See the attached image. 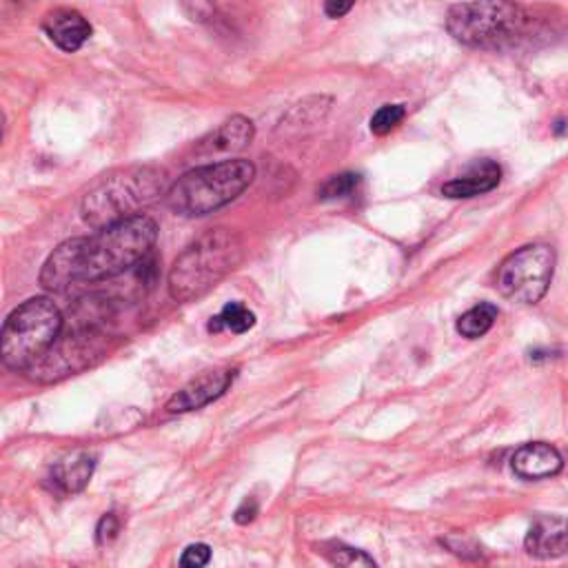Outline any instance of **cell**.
Listing matches in <instances>:
<instances>
[{
  "label": "cell",
  "mask_w": 568,
  "mask_h": 568,
  "mask_svg": "<svg viewBox=\"0 0 568 568\" xmlns=\"http://www.w3.org/2000/svg\"><path fill=\"white\" fill-rule=\"evenodd\" d=\"M245 243L232 229H212L189 245L173 262L167 287L175 302H192L212 291L223 278L240 267Z\"/></svg>",
  "instance_id": "3957f363"
},
{
  "label": "cell",
  "mask_w": 568,
  "mask_h": 568,
  "mask_svg": "<svg viewBox=\"0 0 568 568\" xmlns=\"http://www.w3.org/2000/svg\"><path fill=\"white\" fill-rule=\"evenodd\" d=\"M555 251L548 245H528L511 254L497 269V291L519 304L539 302L553 280Z\"/></svg>",
  "instance_id": "52a82bcc"
},
{
  "label": "cell",
  "mask_w": 568,
  "mask_h": 568,
  "mask_svg": "<svg viewBox=\"0 0 568 568\" xmlns=\"http://www.w3.org/2000/svg\"><path fill=\"white\" fill-rule=\"evenodd\" d=\"M351 3H337V0H331V3H326L324 6V14L329 17V19H342L344 14H349L351 12Z\"/></svg>",
  "instance_id": "603a6c76"
},
{
  "label": "cell",
  "mask_w": 568,
  "mask_h": 568,
  "mask_svg": "<svg viewBox=\"0 0 568 568\" xmlns=\"http://www.w3.org/2000/svg\"><path fill=\"white\" fill-rule=\"evenodd\" d=\"M256 167L249 160H223L182 173L164 196L175 216L201 218L234 203L254 182Z\"/></svg>",
  "instance_id": "277c9868"
},
{
  "label": "cell",
  "mask_w": 568,
  "mask_h": 568,
  "mask_svg": "<svg viewBox=\"0 0 568 568\" xmlns=\"http://www.w3.org/2000/svg\"><path fill=\"white\" fill-rule=\"evenodd\" d=\"M63 331V313L50 298H32L10 313L0 331V355L14 371L32 368L56 344Z\"/></svg>",
  "instance_id": "5b68a950"
},
{
  "label": "cell",
  "mask_w": 568,
  "mask_h": 568,
  "mask_svg": "<svg viewBox=\"0 0 568 568\" xmlns=\"http://www.w3.org/2000/svg\"><path fill=\"white\" fill-rule=\"evenodd\" d=\"M96 469V456L89 451H74L69 456H65L63 460H58L50 473V484L52 489L67 497V495H76L81 493Z\"/></svg>",
  "instance_id": "7c38bea8"
},
{
  "label": "cell",
  "mask_w": 568,
  "mask_h": 568,
  "mask_svg": "<svg viewBox=\"0 0 568 568\" xmlns=\"http://www.w3.org/2000/svg\"><path fill=\"white\" fill-rule=\"evenodd\" d=\"M561 456L546 442H531L519 447L511 458V469L522 480H546L561 471Z\"/></svg>",
  "instance_id": "30bf717a"
},
{
  "label": "cell",
  "mask_w": 568,
  "mask_h": 568,
  "mask_svg": "<svg viewBox=\"0 0 568 568\" xmlns=\"http://www.w3.org/2000/svg\"><path fill=\"white\" fill-rule=\"evenodd\" d=\"M256 136V127L249 118L245 116H234L227 122H223L210 140L203 142V151L212 153V151H223V153H234L245 149L247 144H251Z\"/></svg>",
  "instance_id": "5bb4252c"
},
{
  "label": "cell",
  "mask_w": 568,
  "mask_h": 568,
  "mask_svg": "<svg viewBox=\"0 0 568 568\" xmlns=\"http://www.w3.org/2000/svg\"><path fill=\"white\" fill-rule=\"evenodd\" d=\"M45 36L63 52H78L92 39L89 21L69 8H56L43 19Z\"/></svg>",
  "instance_id": "9c48e42d"
},
{
  "label": "cell",
  "mask_w": 568,
  "mask_h": 568,
  "mask_svg": "<svg viewBox=\"0 0 568 568\" xmlns=\"http://www.w3.org/2000/svg\"><path fill=\"white\" fill-rule=\"evenodd\" d=\"M234 377H236L234 368H214V371L199 375L196 381L182 387L167 403V411L169 414H189V411H199V409L216 403L218 398H223L227 394V389L234 383Z\"/></svg>",
  "instance_id": "ba28073f"
},
{
  "label": "cell",
  "mask_w": 568,
  "mask_h": 568,
  "mask_svg": "<svg viewBox=\"0 0 568 568\" xmlns=\"http://www.w3.org/2000/svg\"><path fill=\"white\" fill-rule=\"evenodd\" d=\"M212 559V548L207 544L186 546L180 555V568H205Z\"/></svg>",
  "instance_id": "ffe728a7"
},
{
  "label": "cell",
  "mask_w": 568,
  "mask_h": 568,
  "mask_svg": "<svg viewBox=\"0 0 568 568\" xmlns=\"http://www.w3.org/2000/svg\"><path fill=\"white\" fill-rule=\"evenodd\" d=\"M158 225L138 216L87 238H72L58 245L45 260L41 285L47 291H67L76 285H92L125 274L138 265L156 245Z\"/></svg>",
  "instance_id": "6da1fadb"
},
{
  "label": "cell",
  "mask_w": 568,
  "mask_h": 568,
  "mask_svg": "<svg viewBox=\"0 0 568 568\" xmlns=\"http://www.w3.org/2000/svg\"><path fill=\"white\" fill-rule=\"evenodd\" d=\"M407 116L405 105H383L371 116V131L375 136H387L392 133Z\"/></svg>",
  "instance_id": "d6986e66"
},
{
  "label": "cell",
  "mask_w": 568,
  "mask_h": 568,
  "mask_svg": "<svg viewBox=\"0 0 568 568\" xmlns=\"http://www.w3.org/2000/svg\"><path fill=\"white\" fill-rule=\"evenodd\" d=\"M169 175L156 164H136L100 178L81 203L83 221L94 229H107L118 223L142 216L140 212L164 199L169 192Z\"/></svg>",
  "instance_id": "7a4b0ae2"
},
{
  "label": "cell",
  "mask_w": 568,
  "mask_h": 568,
  "mask_svg": "<svg viewBox=\"0 0 568 568\" xmlns=\"http://www.w3.org/2000/svg\"><path fill=\"white\" fill-rule=\"evenodd\" d=\"M502 180V169L493 160H480L473 164L464 175L449 180L442 186V194L447 199H475L480 194L493 192Z\"/></svg>",
  "instance_id": "4fadbf2b"
},
{
  "label": "cell",
  "mask_w": 568,
  "mask_h": 568,
  "mask_svg": "<svg viewBox=\"0 0 568 568\" xmlns=\"http://www.w3.org/2000/svg\"><path fill=\"white\" fill-rule=\"evenodd\" d=\"M528 555L539 559L561 557L568 550V517H537L526 533Z\"/></svg>",
  "instance_id": "8fae6325"
},
{
  "label": "cell",
  "mask_w": 568,
  "mask_h": 568,
  "mask_svg": "<svg viewBox=\"0 0 568 568\" xmlns=\"http://www.w3.org/2000/svg\"><path fill=\"white\" fill-rule=\"evenodd\" d=\"M362 184V178L357 173H337L331 175L320 189H318V199L329 203V201H344L351 199L357 186Z\"/></svg>",
  "instance_id": "ac0fdd59"
},
{
  "label": "cell",
  "mask_w": 568,
  "mask_h": 568,
  "mask_svg": "<svg viewBox=\"0 0 568 568\" xmlns=\"http://www.w3.org/2000/svg\"><path fill=\"white\" fill-rule=\"evenodd\" d=\"M256 324V315L243 302H229L218 315L210 322V333L232 331V333H247Z\"/></svg>",
  "instance_id": "2e32d148"
},
{
  "label": "cell",
  "mask_w": 568,
  "mask_h": 568,
  "mask_svg": "<svg viewBox=\"0 0 568 568\" xmlns=\"http://www.w3.org/2000/svg\"><path fill=\"white\" fill-rule=\"evenodd\" d=\"M120 533V519L116 513H107L103 515V519L98 522V528H96V539L98 544H109L118 537Z\"/></svg>",
  "instance_id": "44dd1931"
},
{
  "label": "cell",
  "mask_w": 568,
  "mask_h": 568,
  "mask_svg": "<svg viewBox=\"0 0 568 568\" xmlns=\"http://www.w3.org/2000/svg\"><path fill=\"white\" fill-rule=\"evenodd\" d=\"M497 307L495 304H491V302H482V304H478V307H473V309H469L467 313H462L460 315V320H458V333L462 335V337H469V340H475V337H482L484 333H489L491 331V326L495 324V320H497Z\"/></svg>",
  "instance_id": "9a60e30c"
},
{
  "label": "cell",
  "mask_w": 568,
  "mask_h": 568,
  "mask_svg": "<svg viewBox=\"0 0 568 568\" xmlns=\"http://www.w3.org/2000/svg\"><path fill=\"white\" fill-rule=\"evenodd\" d=\"M256 515H258V502L254 500V497H249V500H245L243 504H240V508L236 511V522L238 524H249V522H254L256 519Z\"/></svg>",
  "instance_id": "7402d4cb"
},
{
  "label": "cell",
  "mask_w": 568,
  "mask_h": 568,
  "mask_svg": "<svg viewBox=\"0 0 568 568\" xmlns=\"http://www.w3.org/2000/svg\"><path fill=\"white\" fill-rule=\"evenodd\" d=\"M528 17L513 3H462L447 14L449 34L469 47L502 50L524 36Z\"/></svg>",
  "instance_id": "8992f818"
},
{
  "label": "cell",
  "mask_w": 568,
  "mask_h": 568,
  "mask_svg": "<svg viewBox=\"0 0 568 568\" xmlns=\"http://www.w3.org/2000/svg\"><path fill=\"white\" fill-rule=\"evenodd\" d=\"M568 129V125H566V120H559L557 125H555V133L559 136V133H564Z\"/></svg>",
  "instance_id": "cb8c5ba5"
},
{
  "label": "cell",
  "mask_w": 568,
  "mask_h": 568,
  "mask_svg": "<svg viewBox=\"0 0 568 568\" xmlns=\"http://www.w3.org/2000/svg\"><path fill=\"white\" fill-rule=\"evenodd\" d=\"M324 555L333 564V568H377L371 555L342 542H329L324 546Z\"/></svg>",
  "instance_id": "e0dca14e"
}]
</instances>
